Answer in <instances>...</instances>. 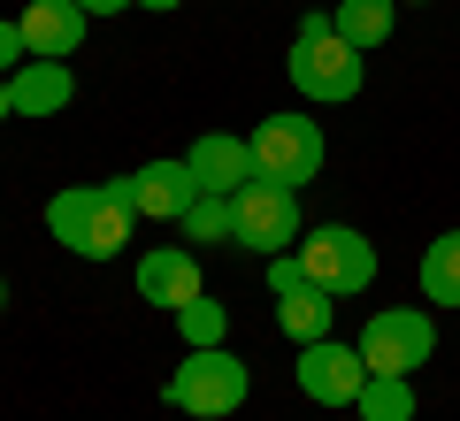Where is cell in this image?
Masks as SVG:
<instances>
[{
    "mask_svg": "<svg viewBox=\"0 0 460 421\" xmlns=\"http://www.w3.org/2000/svg\"><path fill=\"white\" fill-rule=\"evenodd\" d=\"M131 223L138 215L115 199V184H62V192L47 199L54 245H69L77 260H115L123 245H131Z\"/></svg>",
    "mask_w": 460,
    "mask_h": 421,
    "instance_id": "cell-1",
    "label": "cell"
},
{
    "mask_svg": "<svg viewBox=\"0 0 460 421\" xmlns=\"http://www.w3.org/2000/svg\"><path fill=\"white\" fill-rule=\"evenodd\" d=\"M246 390H253V375H246V360L230 353V345H192L184 368H169L162 399L177 406V414H192V421H223V414L246 406Z\"/></svg>",
    "mask_w": 460,
    "mask_h": 421,
    "instance_id": "cell-2",
    "label": "cell"
},
{
    "mask_svg": "<svg viewBox=\"0 0 460 421\" xmlns=\"http://www.w3.org/2000/svg\"><path fill=\"white\" fill-rule=\"evenodd\" d=\"M284 77H292L307 100L338 108V100L361 92V47H345L330 16H307V23H299V39H292V54H284Z\"/></svg>",
    "mask_w": 460,
    "mask_h": 421,
    "instance_id": "cell-3",
    "label": "cell"
},
{
    "mask_svg": "<svg viewBox=\"0 0 460 421\" xmlns=\"http://www.w3.org/2000/svg\"><path fill=\"white\" fill-rule=\"evenodd\" d=\"M292 253H299V268H307V284H314V292H330V299H353V292L376 284V245H368L353 223L299 230Z\"/></svg>",
    "mask_w": 460,
    "mask_h": 421,
    "instance_id": "cell-4",
    "label": "cell"
},
{
    "mask_svg": "<svg viewBox=\"0 0 460 421\" xmlns=\"http://www.w3.org/2000/svg\"><path fill=\"white\" fill-rule=\"evenodd\" d=\"M246 153H253V177L269 184H314L323 177V123L314 115H261Z\"/></svg>",
    "mask_w": 460,
    "mask_h": 421,
    "instance_id": "cell-5",
    "label": "cell"
},
{
    "mask_svg": "<svg viewBox=\"0 0 460 421\" xmlns=\"http://www.w3.org/2000/svg\"><path fill=\"white\" fill-rule=\"evenodd\" d=\"M230 215H238V245L246 253H292L299 245V184H269V177H253V184H238L230 192Z\"/></svg>",
    "mask_w": 460,
    "mask_h": 421,
    "instance_id": "cell-6",
    "label": "cell"
},
{
    "mask_svg": "<svg viewBox=\"0 0 460 421\" xmlns=\"http://www.w3.org/2000/svg\"><path fill=\"white\" fill-rule=\"evenodd\" d=\"M429 353H438V322L422 307H376L368 314V329H361L368 375H414Z\"/></svg>",
    "mask_w": 460,
    "mask_h": 421,
    "instance_id": "cell-7",
    "label": "cell"
},
{
    "mask_svg": "<svg viewBox=\"0 0 460 421\" xmlns=\"http://www.w3.org/2000/svg\"><path fill=\"white\" fill-rule=\"evenodd\" d=\"M108 184H115V199H123L131 215H146V223H177V215L199 199L192 162H146V169H131V177H108Z\"/></svg>",
    "mask_w": 460,
    "mask_h": 421,
    "instance_id": "cell-8",
    "label": "cell"
},
{
    "mask_svg": "<svg viewBox=\"0 0 460 421\" xmlns=\"http://www.w3.org/2000/svg\"><path fill=\"white\" fill-rule=\"evenodd\" d=\"M299 390H307L314 406H353L361 399V383H368V360H361V345H338V338H314V345H299Z\"/></svg>",
    "mask_w": 460,
    "mask_h": 421,
    "instance_id": "cell-9",
    "label": "cell"
},
{
    "mask_svg": "<svg viewBox=\"0 0 460 421\" xmlns=\"http://www.w3.org/2000/svg\"><path fill=\"white\" fill-rule=\"evenodd\" d=\"M69 100H77V69H69V62L31 54V62L8 77V108H16V123H47V115H62Z\"/></svg>",
    "mask_w": 460,
    "mask_h": 421,
    "instance_id": "cell-10",
    "label": "cell"
},
{
    "mask_svg": "<svg viewBox=\"0 0 460 421\" xmlns=\"http://www.w3.org/2000/svg\"><path fill=\"white\" fill-rule=\"evenodd\" d=\"M138 299H154V307H192L199 299V253L192 245H154V253H138Z\"/></svg>",
    "mask_w": 460,
    "mask_h": 421,
    "instance_id": "cell-11",
    "label": "cell"
},
{
    "mask_svg": "<svg viewBox=\"0 0 460 421\" xmlns=\"http://www.w3.org/2000/svg\"><path fill=\"white\" fill-rule=\"evenodd\" d=\"M23 39H31V54H47V62H77V47H84V8L77 0H31V8H23Z\"/></svg>",
    "mask_w": 460,
    "mask_h": 421,
    "instance_id": "cell-12",
    "label": "cell"
},
{
    "mask_svg": "<svg viewBox=\"0 0 460 421\" xmlns=\"http://www.w3.org/2000/svg\"><path fill=\"white\" fill-rule=\"evenodd\" d=\"M184 162H192L199 192H238V184H253V153H246V138H230V130H208Z\"/></svg>",
    "mask_w": 460,
    "mask_h": 421,
    "instance_id": "cell-13",
    "label": "cell"
},
{
    "mask_svg": "<svg viewBox=\"0 0 460 421\" xmlns=\"http://www.w3.org/2000/svg\"><path fill=\"white\" fill-rule=\"evenodd\" d=\"M330 23H338L345 47L376 54L384 39H392V23H399V0H338V8H330Z\"/></svg>",
    "mask_w": 460,
    "mask_h": 421,
    "instance_id": "cell-14",
    "label": "cell"
},
{
    "mask_svg": "<svg viewBox=\"0 0 460 421\" xmlns=\"http://www.w3.org/2000/svg\"><path fill=\"white\" fill-rule=\"evenodd\" d=\"M414 276H422V307H460V230L429 238Z\"/></svg>",
    "mask_w": 460,
    "mask_h": 421,
    "instance_id": "cell-15",
    "label": "cell"
},
{
    "mask_svg": "<svg viewBox=\"0 0 460 421\" xmlns=\"http://www.w3.org/2000/svg\"><path fill=\"white\" fill-rule=\"evenodd\" d=\"M184 245H238V215H230V192H199L192 207L177 215Z\"/></svg>",
    "mask_w": 460,
    "mask_h": 421,
    "instance_id": "cell-16",
    "label": "cell"
},
{
    "mask_svg": "<svg viewBox=\"0 0 460 421\" xmlns=\"http://www.w3.org/2000/svg\"><path fill=\"white\" fill-rule=\"evenodd\" d=\"M353 414L361 421H414V383L407 375H368L361 399H353Z\"/></svg>",
    "mask_w": 460,
    "mask_h": 421,
    "instance_id": "cell-17",
    "label": "cell"
},
{
    "mask_svg": "<svg viewBox=\"0 0 460 421\" xmlns=\"http://www.w3.org/2000/svg\"><path fill=\"white\" fill-rule=\"evenodd\" d=\"M330 314H338V307H330V292H314V284H307V292H292V299H277V322L292 329V345L330 338Z\"/></svg>",
    "mask_w": 460,
    "mask_h": 421,
    "instance_id": "cell-18",
    "label": "cell"
},
{
    "mask_svg": "<svg viewBox=\"0 0 460 421\" xmlns=\"http://www.w3.org/2000/svg\"><path fill=\"white\" fill-rule=\"evenodd\" d=\"M223 329H230V314L215 307L208 292H199L192 307H177V338H184V353H192V345H223Z\"/></svg>",
    "mask_w": 460,
    "mask_h": 421,
    "instance_id": "cell-19",
    "label": "cell"
},
{
    "mask_svg": "<svg viewBox=\"0 0 460 421\" xmlns=\"http://www.w3.org/2000/svg\"><path fill=\"white\" fill-rule=\"evenodd\" d=\"M261 276H269V292H277V299L307 292V268H299V253H269V260H261Z\"/></svg>",
    "mask_w": 460,
    "mask_h": 421,
    "instance_id": "cell-20",
    "label": "cell"
},
{
    "mask_svg": "<svg viewBox=\"0 0 460 421\" xmlns=\"http://www.w3.org/2000/svg\"><path fill=\"white\" fill-rule=\"evenodd\" d=\"M23 62H31V39H23L16 16H0V77H16Z\"/></svg>",
    "mask_w": 460,
    "mask_h": 421,
    "instance_id": "cell-21",
    "label": "cell"
},
{
    "mask_svg": "<svg viewBox=\"0 0 460 421\" xmlns=\"http://www.w3.org/2000/svg\"><path fill=\"white\" fill-rule=\"evenodd\" d=\"M84 16H123V8H138V0H77Z\"/></svg>",
    "mask_w": 460,
    "mask_h": 421,
    "instance_id": "cell-22",
    "label": "cell"
},
{
    "mask_svg": "<svg viewBox=\"0 0 460 421\" xmlns=\"http://www.w3.org/2000/svg\"><path fill=\"white\" fill-rule=\"evenodd\" d=\"M138 8H154V16H169V8H184V0H138Z\"/></svg>",
    "mask_w": 460,
    "mask_h": 421,
    "instance_id": "cell-23",
    "label": "cell"
},
{
    "mask_svg": "<svg viewBox=\"0 0 460 421\" xmlns=\"http://www.w3.org/2000/svg\"><path fill=\"white\" fill-rule=\"evenodd\" d=\"M8 115H16V108H8V77H0V123H8Z\"/></svg>",
    "mask_w": 460,
    "mask_h": 421,
    "instance_id": "cell-24",
    "label": "cell"
},
{
    "mask_svg": "<svg viewBox=\"0 0 460 421\" xmlns=\"http://www.w3.org/2000/svg\"><path fill=\"white\" fill-rule=\"evenodd\" d=\"M0 307H8V284H0Z\"/></svg>",
    "mask_w": 460,
    "mask_h": 421,
    "instance_id": "cell-25",
    "label": "cell"
}]
</instances>
